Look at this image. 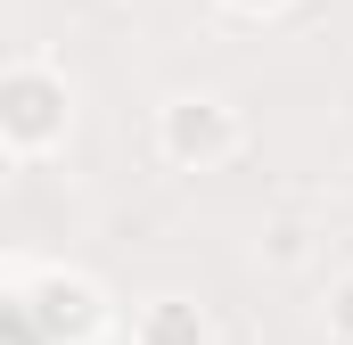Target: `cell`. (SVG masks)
<instances>
[{
  "mask_svg": "<svg viewBox=\"0 0 353 345\" xmlns=\"http://www.w3.org/2000/svg\"><path fill=\"white\" fill-rule=\"evenodd\" d=\"M132 345H214V321L197 296H148L132 313Z\"/></svg>",
  "mask_w": 353,
  "mask_h": 345,
  "instance_id": "4",
  "label": "cell"
},
{
  "mask_svg": "<svg viewBox=\"0 0 353 345\" xmlns=\"http://www.w3.org/2000/svg\"><path fill=\"white\" fill-rule=\"evenodd\" d=\"M263 255H271V263H304V230H296V222H279V230L263 239Z\"/></svg>",
  "mask_w": 353,
  "mask_h": 345,
  "instance_id": "6",
  "label": "cell"
},
{
  "mask_svg": "<svg viewBox=\"0 0 353 345\" xmlns=\"http://www.w3.org/2000/svg\"><path fill=\"white\" fill-rule=\"evenodd\" d=\"M239 148H247V124H239L230 99H214V90H181V99L157 107V157H165L173 172H222Z\"/></svg>",
  "mask_w": 353,
  "mask_h": 345,
  "instance_id": "2",
  "label": "cell"
},
{
  "mask_svg": "<svg viewBox=\"0 0 353 345\" xmlns=\"http://www.w3.org/2000/svg\"><path fill=\"white\" fill-rule=\"evenodd\" d=\"M74 132V83L50 58H25L0 75V148L8 157H50Z\"/></svg>",
  "mask_w": 353,
  "mask_h": 345,
  "instance_id": "1",
  "label": "cell"
},
{
  "mask_svg": "<svg viewBox=\"0 0 353 345\" xmlns=\"http://www.w3.org/2000/svg\"><path fill=\"white\" fill-rule=\"evenodd\" d=\"M33 321L58 345H90L115 313H107V288H99L90 271H41V279H33Z\"/></svg>",
  "mask_w": 353,
  "mask_h": 345,
  "instance_id": "3",
  "label": "cell"
},
{
  "mask_svg": "<svg viewBox=\"0 0 353 345\" xmlns=\"http://www.w3.org/2000/svg\"><path fill=\"white\" fill-rule=\"evenodd\" d=\"M222 8H239V17H271V8H288V0H222Z\"/></svg>",
  "mask_w": 353,
  "mask_h": 345,
  "instance_id": "7",
  "label": "cell"
},
{
  "mask_svg": "<svg viewBox=\"0 0 353 345\" xmlns=\"http://www.w3.org/2000/svg\"><path fill=\"white\" fill-rule=\"evenodd\" d=\"M321 329H329L337 345H353V271L329 279V296H321Z\"/></svg>",
  "mask_w": 353,
  "mask_h": 345,
  "instance_id": "5",
  "label": "cell"
}]
</instances>
